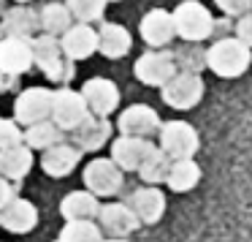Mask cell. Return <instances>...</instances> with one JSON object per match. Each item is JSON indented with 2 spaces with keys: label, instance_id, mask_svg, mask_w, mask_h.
I'll use <instances>...</instances> for the list:
<instances>
[{
  "label": "cell",
  "instance_id": "1",
  "mask_svg": "<svg viewBox=\"0 0 252 242\" xmlns=\"http://www.w3.org/2000/svg\"><path fill=\"white\" fill-rule=\"evenodd\" d=\"M252 66V49H247L233 36L214 39V44L206 49V68L220 79H239Z\"/></svg>",
  "mask_w": 252,
  "mask_h": 242
},
{
  "label": "cell",
  "instance_id": "2",
  "mask_svg": "<svg viewBox=\"0 0 252 242\" xmlns=\"http://www.w3.org/2000/svg\"><path fill=\"white\" fill-rule=\"evenodd\" d=\"M174 30L185 44H203L212 39L214 30V14L203 6L201 0H182L179 6L171 11Z\"/></svg>",
  "mask_w": 252,
  "mask_h": 242
},
{
  "label": "cell",
  "instance_id": "3",
  "mask_svg": "<svg viewBox=\"0 0 252 242\" xmlns=\"http://www.w3.org/2000/svg\"><path fill=\"white\" fill-rule=\"evenodd\" d=\"M158 147L171 161H190V158H195L198 147H201V136H198V131L190 122L168 120L158 131Z\"/></svg>",
  "mask_w": 252,
  "mask_h": 242
},
{
  "label": "cell",
  "instance_id": "4",
  "mask_svg": "<svg viewBox=\"0 0 252 242\" xmlns=\"http://www.w3.org/2000/svg\"><path fill=\"white\" fill-rule=\"evenodd\" d=\"M203 93H206V84L198 74H182L176 71L168 82L160 87V95L163 101L171 106V109H179V112H187V109H195L201 104Z\"/></svg>",
  "mask_w": 252,
  "mask_h": 242
},
{
  "label": "cell",
  "instance_id": "5",
  "mask_svg": "<svg viewBox=\"0 0 252 242\" xmlns=\"http://www.w3.org/2000/svg\"><path fill=\"white\" fill-rule=\"evenodd\" d=\"M90 117L87 106H84V98L71 87H60L52 93V117L49 120L60 128L63 133L65 131H76L84 120Z\"/></svg>",
  "mask_w": 252,
  "mask_h": 242
},
{
  "label": "cell",
  "instance_id": "6",
  "mask_svg": "<svg viewBox=\"0 0 252 242\" xmlns=\"http://www.w3.org/2000/svg\"><path fill=\"white\" fill-rule=\"evenodd\" d=\"M84 185L93 196H117L125 185V174L111 158H93L84 166Z\"/></svg>",
  "mask_w": 252,
  "mask_h": 242
},
{
  "label": "cell",
  "instance_id": "7",
  "mask_svg": "<svg viewBox=\"0 0 252 242\" xmlns=\"http://www.w3.org/2000/svg\"><path fill=\"white\" fill-rule=\"evenodd\" d=\"M52 117V90L46 87H30L22 90L14 104V122L17 125H38Z\"/></svg>",
  "mask_w": 252,
  "mask_h": 242
},
{
  "label": "cell",
  "instance_id": "8",
  "mask_svg": "<svg viewBox=\"0 0 252 242\" xmlns=\"http://www.w3.org/2000/svg\"><path fill=\"white\" fill-rule=\"evenodd\" d=\"M133 74H136V79L141 84H147V87H163V84L176 74L171 49H149V52H144V55L136 60V66H133Z\"/></svg>",
  "mask_w": 252,
  "mask_h": 242
},
{
  "label": "cell",
  "instance_id": "9",
  "mask_svg": "<svg viewBox=\"0 0 252 242\" xmlns=\"http://www.w3.org/2000/svg\"><path fill=\"white\" fill-rule=\"evenodd\" d=\"M160 115L147 104H133L120 112L117 117V131L120 136H133V139H149L160 131Z\"/></svg>",
  "mask_w": 252,
  "mask_h": 242
},
{
  "label": "cell",
  "instance_id": "10",
  "mask_svg": "<svg viewBox=\"0 0 252 242\" xmlns=\"http://www.w3.org/2000/svg\"><path fill=\"white\" fill-rule=\"evenodd\" d=\"M138 218L133 215V209L125 202H111L100 204L98 209V229L100 234H106L109 240H127L133 231H138Z\"/></svg>",
  "mask_w": 252,
  "mask_h": 242
},
{
  "label": "cell",
  "instance_id": "11",
  "mask_svg": "<svg viewBox=\"0 0 252 242\" xmlns=\"http://www.w3.org/2000/svg\"><path fill=\"white\" fill-rule=\"evenodd\" d=\"M79 95L84 98V106L93 117H109L111 112L117 109L120 104V90L111 79H103V77H95V79H87L79 90Z\"/></svg>",
  "mask_w": 252,
  "mask_h": 242
},
{
  "label": "cell",
  "instance_id": "12",
  "mask_svg": "<svg viewBox=\"0 0 252 242\" xmlns=\"http://www.w3.org/2000/svg\"><path fill=\"white\" fill-rule=\"evenodd\" d=\"M138 33H141V41L149 49H168L171 41L176 39L171 11H165V8H152V11H147L141 17V22H138Z\"/></svg>",
  "mask_w": 252,
  "mask_h": 242
},
{
  "label": "cell",
  "instance_id": "13",
  "mask_svg": "<svg viewBox=\"0 0 252 242\" xmlns=\"http://www.w3.org/2000/svg\"><path fill=\"white\" fill-rule=\"evenodd\" d=\"M127 207L133 209V215L138 218V223H158L165 215V193L155 185H141L127 196Z\"/></svg>",
  "mask_w": 252,
  "mask_h": 242
},
{
  "label": "cell",
  "instance_id": "14",
  "mask_svg": "<svg viewBox=\"0 0 252 242\" xmlns=\"http://www.w3.org/2000/svg\"><path fill=\"white\" fill-rule=\"evenodd\" d=\"M155 142L149 139H133V136H117L111 142V161L117 163V169L125 171H138V166L144 163L149 153H152Z\"/></svg>",
  "mask_w": 252,
  "mask_h": 242
},
{
  "label": "cell",
  "instance_id": "15",
  "mask_svg": "<svg viewBox=\"0 0 252 242\" xmlns=\"http://www.w3.org/2000/svg\"><path fill=\"white\" fill-rule=\"evenodd\" d=\"M60 49L71 63L87 60L90 55L98 52V33H95L93 25H76L73 22L71 30L60 36Z\"/></svg>",
  "mask_w": 252,
  "mask_h": 242
},
{
  "label": "cell",
  "instance_id": "16",
  "mask_svg": "<svg viewBox=\"0 0 252 242\" xmlns=\"http://www.w3.org/2000/svg\"><path fill=\"white\" fill-rule=\"evenodd\" d=\"M111 131H114V128H111V122L106 120V117L90 115L87 120L71 133V144L79 147L82 153H95V150H100L106 142H111Z\"/></svg>",
  "mask_w": 252,
  "mask_h": 242
},
{
  "label": "cell",
  "instance_id": "17",
  "mask_svg": "<svg viewBox=\"0 0 252 242\" xmlns=\"http://www.w3.org/2000/svg\"><path fill=\"white\" fill-rule=\"evenodd\" d=\"M33 66V49H30V41L17 39V36H6L0 41V71L6 74H19L30 71Z\"/></svg>",
  "mask_w": 252,
  "mask_h": 242
},
{
  "label": "cell",
  "instance_id": "18",
  "mask_svg": "<svg viewBox=\"0 0 252 242\" xmlns=\"http://www.w3.org/2000/svg\"><path fill=\"white\" fill-rule=\"evenodd\" d=\"M82 155L84 153L79 147H73V144H68V142H60V144H55V147L44 150V155H41V169L57 180V177L71 174V171L82 163Z\"/></svg>",
  "mask_w": 252,
  "mask_h": 242
},
{
  "label": "cell",
  "instance_id": "19",
  "mask_svg": "<svg viewBox=\"0 0 252 242\" xmlns=\"http://www.w3.org/2000/svg\"><path fill=\"white\" fill-rule=\"evenodd\" d=\"M35 223H38V209H35L33 202H28V199H14V202H8V207L0 212V226L6 231H11V234H28V231L35 229Z\"/></svg>",
  "mask_w": 252,
  "mask_h": 242
},
{
  "label": "cell",
  "instance_id": "20",
  "mask_svg": "<svg viewBox=\"0 0 252 242\" xmlns=\"http://www.w3.org/2000/svg\"><path fill=\"white\" fill-rule=\"evenodd\" d=\"M95 33H98V52L109 60L125 57L133 46V36L127 33V28H122L117 22H100V28Z\"/></svg>",
  "mask_w": 252,
  "mask_h": 242
},
{
  "label": "cell",
  "instance_id": "21",
  "mask_svg": "<svg viewBox=\"0 0 252 242\" xmlns=\"http://www.w3.org/2000/svg\"><path fill=\"white\" fill-rule=\"evenodd\" d=\"M3 28L8 30V36H17V39H25V41H33L35 36L41 33V22H38V11L28 6H14V8H6L3 14Z\"/></svg>",
  "mask_w": 252,
  "mask_h": 242
},
{
  "label": "cell",
  "instance_id": "22",
  "mask_svg": "<svg viewBox=\"0 0 252 242\" xmlns=\"http://www.w3.org/2000/svg\"><path fill=\"white\" fill-rule=\"evenodd\" d=\"M98 209H100V202L90 191H73L60 202V212L65 218V223H71V220H95Z\"/></svg>",
  "mask_w": 252,
  "mask_h": 242
},
{
  "label": "cell",
  "instance_id": "23",
  "mask_svg": "<svg viewBox=\"0 0 252 242\" xmlns=\"http://www.w3.org/2000/svg\"><path fill=\"white\" fill-rule=\"evenodd\" d=\"M30 49H33V63L44 74L55 71V68L65 60V55H63V49H60V39H55V36H46V33L35 36V39L30 41Z\"/></svg>",
  "mask_w": 252,
  "mask_h": 242
},
{
  "label": "cell",
  "instance_id": "24",
  "mask_svg": "<svg viewBox=\"0 0 252 242\" xmlns=\"http://www.w3.org/2000/svg\"><path fill=\"white\" fill-rule=\"evenodd\" d=\"M33 166V150L22 147H11V150H0V177L8 182L22 180Z\"/></svg>",
  "mask_w": 252,
  "mask_h": 242
},
{
  "label": "cell",
  "instance_id": "25",
  "mask_svg": "<svg viewBox=\"0 0 252 242\" xmlns=\"http://www.w3.org/2000/svg\"><path fill=\"white\" fill-rule=\"evenodd\" d=\"M201 182V166L195 163V158L190 161H174L165 177V185L174 193H187Z\"/></svg>",
  "mask_w": 252,
  "mask_h": 242
},
{
  "label": "cell",
  "instance_id": "26",
  "mask_svg": "<svg viewBox=\"0 0 252 242\" xmlns=\"http://www.w3.org/2000/svg\"><path fill=\"white\" fill-rule=\"evenodd\" d=\"M38 22H41V30H44L46 36L60 39L63 33L71 30L73 17L65 8V3H46L44 8H38Z\"/></svg>",
  "mask_w": 252,
  "mask_h": 242
},
{
  "label": "cell",
  "instance_id": "27",
  "mask_svg": "<svg viewBox=\"0 0 252 242\" xmlns=\"http://www.w3.org/2000/svg\"><path fill=\"white\" fill-rule=\"evenodd\" d=\"M22 142L28 150H49V147H55V144L65 142V133H63L52 120H46V122H38V125L25 128Z\"/></svg>",
  "mask_w": 252,
  "mask_h": 242
},
{
  "label": "cell",
  "instance_id": "28",
  "mask_svg": "<svg viewBox=\"0 0 252 242\" xmlns=\"http://www.w3.org/2000/svg\"><path fill=\"white\" fill-rule=\"evenodd\" d=\"M171 163H174V161H171L168 155L155 144L152 153H149L147 158H144V163L138 166V177L144 180V185H155V188H158V185H163V182H165Z\"/></svg>",
  "mask_w": 252,
  "mask_h": 242
},
{
  "label": "cell",
  "instance_id": "29",
  "mask_svg": "<svg viewBox=\"0 0 252 242\" xmlns=\"http://www.w3.org/2000/svg\"><path fill=\"white\" fill-rule=\"evenodd\" d=\"M171 57H174V66L176 71L182 74H198L206 71V49L201 44H185L182 41L179 49H171Z\"/></svg>",
  "mask_w": 252,
  "mask_h": 242
},
{
  "label": "cell",
  "instance_id": "30",
  "mask_svg": "<svg viewBox=\"0 0 252 242\" xmlns=\"http://www.w3.org/2000/svg\"><path fill=\"white\" fill-rule=\"evenodd\" d=\"M55 242H103V234L95 220H71L63 226Z\"/></svg>",
  "mask_w": 252,
  "mask_h": 242
},
{
  "label": "cell",
  "instance_id": "31",
  "mask_svg": "<svg viewBox=\"0 0 252 242\" xmlns=\"http://www.w3.org/2000/svg\"><path fill=\"white\" fill-rule=\"evenodd\" d=\"M106 0H65V8L71 11V17L76 19V25H93L100 22L106 14Z\"/></svg>",
  "mask_w": 252,
  "mask_h": 242
},
{
  "label": "cell",
  "instance_id": "32",
  "mask_svg": "<svg viewBox=\"0 0 252 242\" xmlns=\"http://www.w3.org/2000/svg\"><path fill=\"white\" fill-rule=\"evenodd\" d=\"M22 131L14 120L0 117V150H11V147H22Z\"/></svg>",
  "mask_w": 252,
  "mask_h": 242
},
{
  "label": "cell",
  "instance_id": "33",
  "mask_svg": "<svg viewBox=\"0 0 252 242\" xmlns=\"http://www.w3.org/2000/svg\"><path fill=\"white\" fill-rule=\"evenodd\" d=\"M214 6L222 11V17L239 19V17L252 11V0H214Z\"/></svg>",
  "mask_w": 252,
  "mask_h": 242
},
{
  "label": "cell",
  "instance_id": "34",
  "mask_svg": "<svg viewBox=\"0 0 252 242\" xmlns=\"http://www.w3.org/2000/svg\"><path fill=\"white\" fill-rule=\"evenodd\" d=\"M233 39L241 41L247 49H252V11L236 19V25H233Z\"/></svg>",
  "mask_w": 252,
  "mask_h": 242
},
{
  "label": "cell",
  "instance_id": "35",
  "mask_svg": "<svg viewBox=\"0 0 252 242\" xmlns=\"http://www.w3.org/2000/svg\"><path fill=\"white\" fill-rule=\"evenodd\" d=\"M17 191H19V185H14V182H8V180L0 177V212L8 207V202L17 199Z\"/></svg>",
  "mask_w": 252,
  "mask_h": 242
},
{
  "label": "cell",
  "instance_id": "36",
  "mask_svg": "<svg viewBox=\"0 0 252 242\" xmlns=\"http://www.w3.org/2000/svg\"><path fill=\"white\" fill-rule=\"evenodd\" d=\"M17 87H19V77L0 71V93H14Z\"/></svg>",
  "mask_w": 252,
  "mask_h": 242
},
{
  "label": "cell",
  "instance_id": "37",
  "mask_svg": "<svg viewBox=\"0 0 252 242\" xmlns=\"http://www.w3.org/2000/svg\"><path fill=\"white\" fill-rule=\"evenodd\" d=\"M6 36H8V30H6V28H3V25H0V41L6 39Z\"/></svg>",
  "mask_w": 252,
  "mask_h": 242
},
{
  "label": "cell",
  "instance_id": "38",
  "mask_svg": "<svg viewBox=\"0 0 252 242\" xmlns=\"http://www.w3.org/2000/svg\"><path fill=\"white\" fill-rule=\"evenodd\" d=\"M103 242H127V240H103Z\"/></svg>",
  "mask_w": 252,
  "mask_h": 242
},
{
  "label": "cell",
  "instance_id": "39",
  "mask_svg": "<svg viewBox=\"0 0 252 242\" xmlns=\"http://www.w3.org/2000/svg\"><path fill=\"white\" fill-rule=\"evenodd\" d=\"M0 14H6V6H3V3H0Z\"/></svg>",
  "mask_w": 252,
  "mask_h": 242
},
{
  "label": "cell",
  "instance_id": "40",
  "mask_svg": "<svg viewBox=\"0 0 252 242\" xmlns=\"http://www.w3.org/2000/svg\"><path fill=\"white\" fill-rule=\"evenodd\" d=\"M17 3H19V6H25V3H30V0H17Z\"/></svg>",
  "mask_w": 252,
  "mask_h": 242
},
{
  "label": "cell",
  "instance_id": "41",
  "mask_svg": "<svg viewBox=\"0 0 252 242\" xmlns=\"http://www.w3.org/2000/svg\"><path fill=\"white\" fill-rule=\"evenodd\" d=\"M106 3H120V0H106Z\"/></svg>",
  "mask_w": 252,
  "mask_h": 242
},
{
  "label": "cell",
  "instance_id": "42",
  "mask_svg": "<svg viewBox=\"0 0 252 242\" xmlns=\"http://www.w3.org/2000/svg\"><path fill=\"white\" fill-rule=\"evenodd\" d=\"M55 3H60V0H55Z\"/></svg>",
  "mask_w": 252,
  "mask_h": 242
}]
</instances>
